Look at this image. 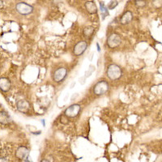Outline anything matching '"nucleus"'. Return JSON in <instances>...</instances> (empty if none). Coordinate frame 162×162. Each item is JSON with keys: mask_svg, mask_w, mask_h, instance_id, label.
<instances>
[{"mask_svg": "<svg viewBox=\"0 0 162 162\" xmlns=\"http://www.w3.org/2000/svg\"><path fill=\"white\" fill-rule=\"evenodd\" d=\"M117 5H118L117 0H111L110 2H109V5H108V7H109V9L112 10V9L114 8L115 7L117 6Z\"/></svg>", "mask_w": 162, "mask_h": 162, "instance_id": "nucleus-16", "label": "nucleus"}, {"mask_svg": "<svg viewBox=\"0 0 162 162\" xmlns=\"http://www.w3.org/2000/svg\"><path fill=\"white\" fill-rule=\"evenodd\" d=\"M84 80H85V78H81L80 79V83L81 84H84V83H85V81H84Z\"/></svg>", "mask_w": 162, "mask_h": 162, "instance_id": "nucleus-19", "label": "nucleus"}, {"mask_svg": "<svg viewBox=\"0 0 162 162\" xmlns=\"http://www.w3.org/2000/svg\"><path fill=\"white\" fill-rule=\"evenodd\" d=\"M42 123H43V125L45 126V121H44V120H42Z\"/></svg>", "mask_w": 162, "mask_h": 162, "instance_id": "nucleus-23", "label": "nucleus"}, {"mask_svg": "<svg viewBox=\"0 0 162 162\" xmlns=\"http://www.w3.org/2000/svg\"><path fill=\"white\" fill-rule=\"evenodd\" d=\"M76 96H78V95L76 94V96H75V95H74V96H72V101H74V98H75V99H76Z\"/></svg>", "mask_w": 162, "mask_h": 162, "instance_id": "nucleus-21", "label": "nucleus"}, {"mask_svg": "<svg viewBox=\"0 0 162 162\" xmlns=\"http://www.w3.org/2000/svg\"><path fill=\"white\" fill-rule=\"evenodd\" d=\"M16 11L21 15H29L33 12V7L27 4L25 2H19L16 7Z\"/></svg>", "mask_w": 162, "mask_h": 162, "instance_id": "nucleus-3", "label": "nucleus"}, {"mask_svg": "<svg viewBox=\"0 0 162 162\" xmlns=\"http://www.w3.org/2000/svg\"><path fill=\"white\" fill-rule=\"evenodd\" d=\"M96 46H97V50H98L99 52L101 51V49H100V46H99V44H96Z\"/></svg>", "mask_w": 162, "mask_h": 162, "instance_id": "nucleus-22", "label": "nucleus"}, {"mask_svg": "<svg viewBox=\"0 0 162 162\" xmlns=\"http://www.w3.org/2000/svg\"><path fill=\"white\" fill-rule=\"evenodd\" d=\"M11 122V118L7 113L6 112H0V123L1 124H3V125H7L9 123Z\"/></svg>", "mask_w": 162, "mask_h": 162, "instance_id": "nucleus-11", "label": "nucleus"}, {"mask_svg": "<svg viewBox=\"0 0 162 162\" xmlns=\"http://www.w3.org/2000/svg\"><path fill=\"white\" fill-rule=\"evenodd\" d=\"M120 43H121V39L117 34H112L108 37V40H107V44L110 48L117 47L120 45Z\"/></svg>", "mask_w": 162, "mask_h": 162, "instance_id": "nucleus-5", "label": "nucleus"}, {"mask_svg": "<svg viewBox=\"0 0 162 162\" xmlns=\"http://www.w3.org/2000/svg\"><path fill=\"white\" fill-rule=\"evenodd\" d=\"M67 73V71L66 68H58L53 74V80L56 82H61L62 80H63L64 78L66 77Z\"/></svg>", "mask_w": 162, "mask_h": 162, "instance_id": "nucleus-4", "label": "nucleus"}, {"mask_svg": "<svg viewBox=\"0 0 162 162\" xmlns=\"http://www.w3.org/2000/svg\"><path fill=\"white\" fill-rule=\"evenodd\" d=\"M87 10L89 13H96V7L93 2H88L86 3Z\"/></svg>", "mask_w": 162, "mask_h": 162, "instance_id": "nucleus-13", "label": "nucleus"}, {"mask_svg": "<svg viewBox=\"0 0 162 162\" xmlns=\"http://www.w3.org/2000/svg\"><path fill=\"white\" fill-rule=\"evenodd\" d=\"M95 71V67L93 66H90V68L88 69V72H86V74H85V78L86 77H89L92 74V72Z\"/></svg>", "mask_w": 162, "mask_h": 162, "instance_id": "nucleus-17", "label": "nucleus"}, {"mask_svg": "<svg viewBox=\"0 0 162 162\" xmlns=\"http://www.w3.org/2000/svg\"><path fill=\"white\" fill-rule=\"evenodd\" d=\"M109 89V85L106 81H100L94 86L93 92L96 95H103Z\"/></svg>", "mask_w": 162, "mask_h": 162, "instance_id": "nucleus-2", "label": "nucleus"}, {"mask_svg": "<svg viewBox=\"0 0 162 162\" xmlns=\"http://www.w3.org/2000/svg\"><path fill=\"white\" fill-rule=\"evenodd\" d=\"M132 18H133V16H132V13L131 12H127L125 14L123 15V17H122L121 23L122 24H123V25L128 24V23H130L132 21Z\"/></svg>", "mask_w": 162, "mask_h": 162, "instance_id": "nucleus-12", "label": "nucleus"}, {"mask_svg": "<svg viewBox=\"0 0 162 162\" xmlns=\"http://www.w3.org/2000/svg\"><path fill=\"white\" fill-rule=\"evenodd\" d=\"M11 88V82L7 78H0V89L3 92H7Z\"/></svg>", "mask_w": 162, "mask_h": 162, "instance_id": "nucleus-9", "label": "nucleus"}, {"mask_svg": "<svg viewBox=\"0 0 162 162\" xmlns=\"http://www.w3.org/2000/svg\"><path fill=\"white\" fill-rule=\"evenodd\" d=\"M100 7H101V12L102 14L103 19H104L105 17V16L108 15V10H107V7L104 5L103 2H100Z\"/></svg>", "mask_w": 162, "mask_h": 162, "instance_id": "nucleus-14", "label": "nucleus"}, {"mask_svg": "<svg viewBox=\"0 0 162 162\" xmlns=\"http://www.w3.org/2000/svg\"><path fill=\"white\" fill-rule=\"evenodd\" d=\"M3 7V2L2 0H0V9H2Z\"/></svg>", "mask_w": 162, "mask_h": 162, "instance_id": "nucleus-20", "label": "nucleus"}, {"mask_svg": "<svg viewBox=\"0 0 162 162\" xmlns=\"http://www.w3.org/2000/svg\"><path fill=\"white\" fill-rule=\"evenodd\" d=\"M87 47H88V44L86 41H80L78 43L75 45L74 48V54L75 55H81L85 50H86Z\"/></svg>", "mask_w": 162, "mask_h": 162, "instance_id": "nucleus-7", "label": "nucleus"}, {"mask_svg": "<svg viewBox=\"0 0 162 162\" xmlns=\"http://www.w3.org/2000/svg\"><path fill=\"white\" fill-rule=\"evenodd\" d=\"M94 32V29L92 27H88L84 30V34L87 37H90L91 35H92V33Z\"/></svg>", "mask_w": 162, "mask_h": 162, "instance_id": "nucleus-15", "label": "nucleus"}, {"mask_svg": "<svg viewBox=\"0 0 162 162\" xmlns=\"http://www.w3.org/2000/svg\"><path fill=\"white\" fill-rule=\"evenodd\" d=\"M136 5H137L138 7H142L145 6L146 4V2L144 1V0H137L136 2Z\"/></svg>", "mask_w": 162, "mask_h": 162, "instance_id": "nucleus-18", "label": "nucleus"}, {"mask_svg": "<svg viewBox=\"0 0 162 162\" xmlns=\"http://www.w3.org/2000/svg\"><path fill=\"white\" fill-rule=\"evenodd\" d=\"M80 106L79 105H73L72 106H70L69 108L66 109L65 111V115L67 116V117H70V118H73V117H76L77 115L79 114L80 111Z\"/></svg>", "mask_w": 162, "mask_h": 162, "instance_id": "nucleus-6", "label": "nucleus"}, {"mask_svg": "<svg viewBox=\"0 0 162 162\" xmlns=\"http://www.w3.org/2000/svg\"><path fill=\"white\" fill-rule=\"evenodd\" d=\"M17 109L19 111H21L22 113H28L29 110V108H30V105L29 103L27 101H20L17 102L16 104Z\"/></svg>", "mask_w": 162, "mask_h": 162, "instance_id": "nucleus-8", "label": "nucleus"}, {"mask_svg": "<svg viewBox=\"0 0 162 162\" xmlns=\"http://www.w3.org/2000/svg\"><path fill=\"white\" fill-rule=\"evenodd\" d=\"M106 74L110 80H116L121 77L122 71L118 65L111 64L110 66L108 67V69H107Z\"/></svg>", "mask_w": 162, "mask_h": 162, "instance_id": "nucleus-1", "label": "nucleus"}, {"mask_svg": "<svg viewBox=\"0 0 162 162\" xmlns=\"http://www.w3.org/2000/svg\"><path fill=\"white\" fill-rule=\"evenodd\" d=\"M29 155V150L25 147H20L17 148L16 152V156L18 159H25L27 156Z\"/></svg>", "mask_w": 162, "mask_h": 162, "instance_id": "nucleus-10", "label": "nucleus"}]
</instances>
